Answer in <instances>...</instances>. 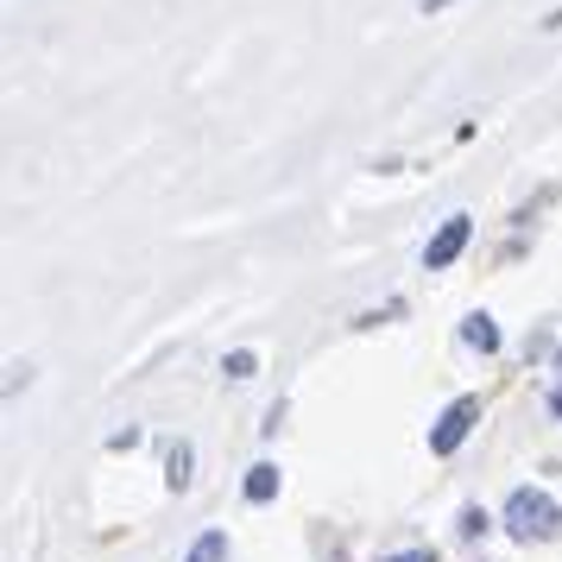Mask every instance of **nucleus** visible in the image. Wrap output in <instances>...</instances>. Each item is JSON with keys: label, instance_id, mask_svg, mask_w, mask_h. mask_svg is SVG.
I'll return each mask as SVG.
<instances>
[{"label": "nucleus", "instance_id": "obj_9", "mask_svg": "<svg viewBox=\"0 0 562 562\" xmlns=\"http://www.w3.org/2000/svg\"><path fill=\"white\" fill-rule=\"evenodd\" d=\"M481 531H486V512L468 506V512H461V537H481Z\"/></svg>", "mask_w": 562, "mask_h": 562}, {"label": "nucleus", "instance_id": "obj_7", "mask_svg": "<svg viewBox=\"0 0 562 562\" xmlns=\"http://www.w3.org/2000/svg\"><path fill=\"white\" fill-rule=\"evenodd\" d=\"M165 474H171V486H190V449H171V456H165Z\"/></svg>", "mask_w": 562, "mask_h": 562}, {"label": "nucleus", "instance_id": "obj_2", "mask_svg": "<svg viewBox=\"0 0 562 562\" xmlns=\"http://www.w3.org/2000/svg\"><path fill=\"white\" fill-rule=\"evenodd\" d=\"M474 417H481V398H456V405L442 411V424L430 430V449H436V456H456L461 436L474 430Z\"/></svg>", "mask_w": 562, "mask_h": 562}, {"label": "nucleus", "instance_id": "obj_3", "mask_svg": "<svg viewBox=\"0 0 562 562\" xmlns=\"http://www.w3.org/2000/svg\"><path fill=\"white\" fill-rule=\"evenodd\" d=\"M468 234H474V222H468V215H449V222H442V234H436L430 247H424V266H430V272L456 266V254L468 247Z\"/></svg>", "mask_w": 562, "mask_h": 562}, {"label": "nucleus", "instance_id": "obj_13", "mask_svg": "<svg viewBox=\"0 0 562 562\" xmlns=\"http://www.w3.org/2000/svg\"><path fill=\"white\" fill-rule=\"evenodd\" d=\"M557 360H562V355H557Z\"/></svg>", "mask_w": 562, "mask_h": 562}, {"label": "nucleus", "instance_id": "obj_12", "mask_svg": "<svg viewBox=\"0 0 562 562\" xmlns=\"http://www.w3.org/2000/svg\"><path fill=\"white\" fill-rule=\"evenodd\" d=\"M424 7H430V13H436V7H449V0H424Z\"/></svg>", "mask_w": 562, "mask_h": 562}, {"label": "nucleus", "instance_id": "obj_5", "mask_svg": "<svg viewBox=\"0 0 562 562\" xmlns=\"http://www.w3.org/2000/svg\"><path fill=\"white\" fill-rule=\"evenodd\" d=\"M183 562H228V531H209V537H196V550Z\"/></svg>", "mask_w": 562, "mask_h": 562}, {"label": "nucleus", "instance_id": "obj_10", "mask_svg": "<svg viewBox=\"0 0 562 562\" xmlns=\"http://www.w3.org/2000/svg\"><path fill=\"white\" fill-rule=\"evenodd\" d=\"M380 562H436V550H398V557H380Z\"/></svg>", "mask_w": 562, "mask_h": 562}, {"label": "nucleus", "instance_id": "obj_8", "mask_svg": "<svg viewBox=\"0 0 562 562\" xmlns=\"http://www.w3.org/2000/svg\"><path fill=\"white\" fill-rule=\"evenodd\" d=\"M228 380H254V355H247V348L228 355Z\"/></svg>", "mask_w": 562, "mask_h": 562}, {"label": "nucleus", "instance_id": "obj_1", "mask_svg": "<svg viewBox=\"0 0 562 562\" xmlns=\"http://www.w3.org/2000/svg\"><path fill=\"white\" fill-rule=\"evenodd\" d=\"M506 531L518 537V543H550V537L562 531V512L550 493H537V486H518L506 499Z\"/></svg>", "mask_w": 562, "mask_h": 562}, {"label": "nucleus", "instance_id": "obj_11", "mask_svg": "<svg viewBox=\"0 0 562 562\" xmlns=\"http://www.w3.org/2000/svg\"><path fill=\"white\" fill-rule=\"evenodd\" d=\"M550 411H557V417H562V385H557V392H550Z\"/></svg>", "mask_w": 562, "mask_h": 562}, {"label": "nucleus", "instance_id": "obj_4", "mask_svg": "<svg viewBox=\"0 0 562 562\" xmlns=\"http://www.w3.org/2000/svg\"><path fill=\"white\" fill-rule=\"evenodd\" d=\"M461 341H468V348H481V355H493V348H499L493 316H468V323H461Z\"/></svg>", "mask_w": 562, "mask_h": 562}, {"label": "nucleus", "instance_id": "obj_6", "mask_svg": "<svg viewBox=\"0 0 562 562\" xmlns=\"http://www.w3.org/2000/svg\"><path fill=\"white\" fill-rule=\"evenodd\" d=\"M272 493H279V468H254V474H247V499H254V506H266Z\"/></svg>", "mask_w": 562, "mask_h": 562}]
</instances>
